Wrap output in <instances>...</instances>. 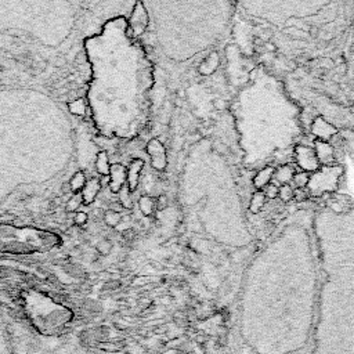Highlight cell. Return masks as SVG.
Masks as SVG:
<instances>
[{
  "instance_id": "obj_1",
  "label": "cell",
  "mask_w": 354,
  "mask_h": 354,
  "mask_svg": "<svg viewBox=\"0 0 354 354\" xmlns=\"http://www.w3.org/2000/svg\"><path fill=\"white\" fill-rule=\"evenodd\" d=\"M314 215L291 212L249 264L223 354H313L320 278Z\"/></svg>"
},
{
  "instance_id": "obj_2",
  "label": "cell",
  "mask_w": 354,
  "mask_h": 354,
  "mask_svg": "<svg viewBox=\"0 0 354 354\" xmlns=\"http://www.w3.org/2000/svg\"><path fill=\"white\" fill-rule=\"evenodd\" d=\"M318 293L313 354H354V208L316 210Z\"/></svg>"
},
{
  "instance_id": "obj_3",
  "label": "cell",
  "mask_w": 354,
  "mask_h": 354,
  "mask_svg": "<svg viewBox=\"0 0 354 354\" xmlns=\"http://www.w3.org/2000/svg\"><path fill=\"white\" fill-rule=\"evenodd\" d=\"M234 117L248 168L278 158L302 135L299 108L281 82L264 72L236 96Z\"/></svg>"
},
{
  "instance_id": "obj_4",
  "label": "cell",
  "mask_w": 354,
  "mask_h": 354,
  "mask_svg": "<svg viewBox=\"0 0 354 354\" xmlns=\"http://www.w3.org/2000/svg\"><path fill=\"white\" fill-rule=\"evenodd\" d=\"M14 354H90L87 342L78 331H51L6 313Z\"/></svg>"
},
{
  "instance_id": "obj_5",
  "label": "cell",
  "mask_w": 354,
  "mask_h": 354,
  "mask_svg": "<svg viewBox=\"0 0 354 354\" xmlns=\"http://www.w3.org/2000/svg\"><path fill=\"white\" fill-rule=\"evenodd\" d=\"M343 166L332 165V166H321L317 172L310 174L307 188L310 194L314 197H322L324 194L334 192L337 190L339 180L343 176Z\"/></svg>"
},
{
  "instance_id": "obj_6",
  "label": "cell",
  "mask_w": 354,
  "mask_h": 354,
  "mask_svg": "<svg viewBox=\"0 0 354 354\" xmlns=\"http://www.w3.org/2000/svg\"><path fill=\"white\" fill-rule=\"evenodd\" d=\"M150 24V14L146 4L141 1H137L133 4V10L129 17V34L130 36L140 37L148 28Z\"/></svg>"
},
{
  "instance_id": "obj_7",
  "label": "cell",
  "mask_w": 354,
  "mask_h": 354,
  "mask_svg": "<svg viewBox=\"0 0 354 354\" xmlns=\"http://www.w3.org/2000/svg\"><path fill=\"white\" fill-rule=\"evenodd\" d=\"M293 154H295L293 156H295L296 164L303 169V172L314 173L321 168V165H320L317 159V155H316V151L311 147L296 144L293 147Z\"/></svg>"
},
{
  "instance_id": "obj_8",
  "label": "cell",
  "mask_w": 354,
  "mask_h": 354,
  "mask_svg": "<svg viewBox=\"0 0 354 354\" xmlns=\"http://www.w3.org/2000/svg\"><path fill=\"white\" fill-rule=\"evenodd\" d=\"M147 152L151 158V165L156 170H165L168 166V155H166V150H165L164 144L158 140V138H152L148 141L147 144Z\"/></svg>"
},
{
  "instance_id": "obj_9",
  "label": "cell",
  "mask_w": 354,
  "mask_h": 354,
  "mask_svg": "<svg viewBox=\"0 0 354 354\" xmlns=\"http://www.w3.org/2000/svg\"><path fill=\"white\" fill-rule=\"evenodd\" d=\"M311 135L321 141H329L332 137L337 135V129L322 117H317L311 123Z\"/></svg>"
},
{
  "instance_id": "obj_10",
  "label": "cell",
  "mask_w": 354,
  "mask_h": 354,
  "mask_svg": "<svg viewBox=\"0 0 354 354\" xmlns=\"http://www.w3.org/2000/svg\"><path fill=\"white\" fill-rule=\"evenodd\" d=\"M109 190L112 192H118L126 185L127 169L120 164L111 165L109 169Z\"/></svg>"
},
{
  "instance_id": "obj_11",
  "label": "cell",
  "mask_w": 354,
  "mask_h": 354,
  "mask_svg": "<svg viewBox=\"0 0 354 354\" xmlns=\"http://www.w3.org/2000/svg\"><path fill=\"white\" fill-rule=\"evenodd\" d=\"M314 151H316V155H317V159L320 165L331 166L332 161H334V147L331 146L328 141L317 140L316 141V146H314Z\"/></svg>"
},
{
  "instance_id": "obj_12",
  "label": "cell",
  "mask_w": 354,
  "mask_h": 354,
  "mask_svg": "<svg viewBox=\"0 0 354 354\" xmlns=\"http://www.w3.org/2000/svg\"><path fill=\"white\" fill-rule=\"evenodd\" d=\"M0 354H14L11 342H10L6 311H3V310H0Z\"/></svg>"
},
{
  "instance_id": "obj_13",
  "label": "cell",
  "mask_w": 354,
  "mask_h": 354,
  "mask_svg": "<svg viewBox=\"0 0 354 354\" xmlns=\"http://www.w3.org/2000/svg\"><path fill=\"white\" fill-rule=\"evenodd\" d=\"M144 162L141 159H133L132 164L127 169V188L129 191H136L137 185H138V180H140V172L143 170Z\"/></svg>"
},
{
  "instance_id": "obj_14",
  "label": "cell",
  "mask_w": 354,
  "mask_h": 354,
  "mask_svg": "<svg viewBox=\"0 0 354 354\" xmlns=\"http://www.w3.org/2000/svg\"><path fill=\"white\" fill-rule=\"evenodd\" d=\"M274 172L275 168L272 165H267L256 173V176L253 177V185L257 188V191H262V188H266L270 184L271 179L274 177Z\"/></svg>"
},
{
  "instance_id": "obj_15",
  "label": "cell",
  "mask_w": 354,
  "mask_h": 354,
  "mask_svg": "<svg viewBox=\"0 0 354 354\" xmlns=\"http://www.w3.org/2000/svg\"><path fill=\"white\" fill-rule=\"evenodd\" d=\"M100 190H101L100 180H97V179H90L89 182L86 183L84 188L82 190L83 203L89 205L91 202H94V200L97 198V195H99Z\"/></svg>"
},
{
  "instance_id": "obj_16",
  "label": "cell",
  "mask_w": 354,
  "mask_h": 354,
  "mask_svg": "<svg viewBox=\"0 0 354 354\" xmlns=\"http://www.w3.org/2000/svg\"><path fill=\"white\" fill-rule=\"evenodd\" d=\"M293 176H295V170H293V168H292L291 165H281V166H280L278 169H275V172H274L275 180L280 183L281 185L288 184V183L293 179Z\"/></svg>"
},
{
  "instance_id": "obj_17",
  "label": "cell",
  "mask_w": 354,
  "mask_h": 354,
  "mask_svg": "<svg viewBox=\"0 0 354 354\" xmlns=\"http://www.w3.org/2000/svg\"><path fill=\"white\" fill-rule=\"evenodd\" d=\"M218 61L219 57L218 53H210V55H208L203 63L200 67V72L202 75H210V73L215 72V69L218 68Z\"/></svg>"
},
{
  "instance_id": "obj_18",
  "label": "cell",
  "mask_w": 354,
  "mask_h": 354,
  "mask_svg": "<svg viewBox=\"0 0 354 354\" xmlns=\"http://www.w3.org/2000/svg\"><path fill=\"white\" fill-rule=\"evenodd\" d=\"M264 203H266V195H264L263 191H256L252 198H251V202H249V210L256 215L259 213L262 209H263Z\"/></svg>"
},
{
  "instance_id": "obj_19",
  "label": "cell",
  "mask_w": 354,
  "mask_h": 354,
  "mask_svg": "<svg viewBox=\"0 0 354 354\" xmlns=\"http://www.w3.org/2000/svg\"><path fill=\"white\" fill-rule=\"evenodd\" d=\"M96 169L102 176H108L111 165H109V159L107 152H104V151L99 152L97 158H96Z\"/></svg>"
},
{
  "instance_id": "obj_20",
  "label": "cell",
  "mask_w": 354,
  "mask_h": 354,
  "mask_svg": "<svg viewBox=\"0 0 354 354\" xmlns=\"http://www.w3.org/2000/svg\"><path fill=\"white\" fill-rule=\"evenodd\" d=\"M86 185V177L83 172H76L72 176L71 182H69V187L72 190L73 194H79V191H82Z\"/></svg>"
},
{
  "instance_id": "obj_21",
  "label": "cell",
  "mask_w": 354,
  "mask_h": 354,
  "mask_svg": "<svg viewBox=\"0 0 354 354\" xmlns=\"http://www.w3.org/2000/svg\"><path fill=\"white\" fill-rule=\"evenodd\" d=\"M138 206H140V210L144 216H151L154 213L155 209V202L151 197H141L140 201H138Z\"/></svg>"
},
{
  "instance_id": "obj_22",
  "label": "cell",
  "mask_w": 354,
  "mask_h": 354,
  "mask_svg": "<svg viewBox=\"0 0 354 354\" xmlns=\"http://www.w3.org/2000/svg\"><path fill=\"white\" fill-rule=\"evenodd\" d=\"M104 221H105V224L109 226V227H117L119 223L122 221V215H120V212H118V210L109 209V210L105 212V215H104Z\"/></svg>"
},
{
  "instance_id": "obj_23",
  "label": "cell",
  "mask_w": 354,
  "mask_h": 354,
  "mask_svg": "<svg viewBox=\"0 0 354 354\" xmlns=\"http://www.w3.org/2000/svg\"><path fill=\"white\" fill-rule=\"evenodd\" d=\"M68 109H69V112L73 114V115L82 117V115L86 114V102H84V100H82V99L75 100L68 104Z\"/></svg>"
},
{
  "instance_id": "obj_24",
  "label": "cell",
  "mask_w": 354,
  "mask_h": 354,
  "mask_svg": "<svg viewBox=\"0 0 354 354\" xmlns=\"http://www.w3.org/2000/svg\"><path fill=\"white\" fill-rule=\"evenodd\" d=\"M83 203L82 194H73L72 197L67 202V210L68 212H76Z\"/></svg>"
},
{
  "instance_id": "obj_25",
  "label": "cell",
  "mask_w": 354,
  "mask_h": 354,
  "mask_svg": "<svg viewBox=\"0 0 354 354\" xmlns=\"http://www.w3.org/2000/svg\"><path fill=\"white\" fill-rule=\"evenodd\" d=\"M278 197L281 198L282 202H289L295 197V191L292 190L289 184H284L278 188Z\"/></svg>"
},
{
  "instance_id": "obj_26",
  "label": "cell",
  "mask_w": 354,
  "mask_h": 354,
  "mask_svg": "<svg viewBox=\"0 0 354 354\" xmlns=\"http://www.w3.org/2000/svg\"><path fill=\"white\" fill-rule=\"evenodd\" d=\"M292 180H293L295 185H296L298 188H304V187H307V184H309L310 174L306 172L295 173V176H293Z\"/></svg>"
},
{
  "instance_id": "obj_27",
  "label": "cell",
  "mask_w": 354,
  "mask_h": 354,
  "mask_svg": "<svg viewBox=\"0 0 354 354\" xmlns=\"http://www.w3.org/2000/svg\"><path fill=\"white\" fill-rule=\"evenodd\" d=\"M111 251H112V242L108 239H101L96 245V252L101 256H107L111 253Z\"/></svg>"
},
{
  "instance_id": "obj_28",
  "label": "cell",
  "mask_w": 354,
  "mask_h": 354,
  "mask_svg": "<svg viewBox=\"0 0 354 354\" xmlns=\"http://www.w3.org/2000/svg\"><path fill=\"white\" fill-rule=\"evenodd\" d=\"M119 198H120V205H122V208H126V209L132 208L130 191H129V188H127V185H125L122 190L119 191Z\"/></svg>"
},
{
  "instance_id": "obj_29",
  "label": "cell",
  "mask_w": 354,
  "mask_h": 354,
  "mask_svg": "<svg viewBox=\"0 0 354 354\" xmlns=\"http://www.w3.org/2000/svg\"><path fill=\"white\" fill-rule=\"evenodd\" d=\"M264 195H266V198L275 200V198L278 197V188H277L275 185H272V184H269V185L266 187V192H264Z\"/></svg>"
},
{
  "instance_id": "obj_30",
  "label": "cell",
  "mask_w": 354,
  "mask_h": 354,
  "mask_svg": "<svg viewBox=\"0 0 354 354\" xmlns=\"http://www.w3.org/2000/svg\"><path fill=\"white\" fill-rule=\"evenodd\" d=\"M87 220H89V216H87V213H84V212H78L76 216H75V223H76L78 226L86 224Z\"/></svg>"
},
{
  "instance_id": "obj_31",
  "label": "cell",
  "mask_w": 354,
  "mask_h": 354,
  "mask_svg": "<svg viewBox=\"0 0 354 354\" xmlns=\"http://www.w3.org/2000/svg\"><path fill=\"white\" fill-rule=\"evenodd\" d=\"M156 206H158L159 210H162V209H165L168 206V200H166L165 195H161V197L158 198V201H156Z\"/></svg>"
},
{
  "instance_id": "obj_32",
  "label": "cell",
  "mask_w": 354,
  "mask_h": 354,
  "mask_svg": "<svg viewBox=\"0 0 354 354\" xmlns=\"http://www.w3.org/2000/svg\"><path fill=\"white\" fill-rule=\"evenodd\" d=\"M123 238H125L126 241H133V239L136 238L135 230H125V231H123Z\"/></svg>"
},
{
  "instance_id": "obj_33",
  "label": "cell",
  "mask_w": 354,
  "mask_h": 354,
  "mask_svg": "<svg viewBox=\"0 0 354 354\" xmlns=\"http://www.w3.org/2000/svg\"><path fill=\"white\" fill-rule=\"evenodd\" d=\"M72 254L73 256H81V254H82V251H81V249H75V251H72Z\"/></svg>"
}]
</instances>
